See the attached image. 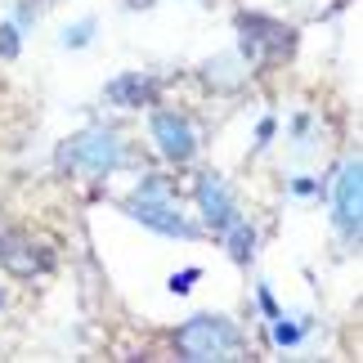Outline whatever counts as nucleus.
Masks as SVG:
<instances>
[{"instance_id":"obj_1","label":"nucleus","mask_w":363,"mask_h":363,"mask_svg":"<svg viewBox=\"0 0 363 363\" xmlns=\"http://www.w3.org/2000/svg\"><path fill=\"white\" fill-rule=\"evenodd\" d=\"M67 175H86V179H108L113 171L121 166H130V148H125V139L117 130H108V125H90V130L72 135L67 144H59V157Z\"/></svg>"},{"instance_id":"obj_2","label":"nucleus","mask_w":363,"mask_h":363,"mask_svg":"<svg viewBox=\"0 0 363 363\" xmlns=\"http://www.w3.org/2000/svg\"><path fill=\"white\" fill-rule=\"evenodd\" d=\"M125 216L139 220V225L152 229V233H162V238H184V242L198 238V225H189V220L179 216V202H175V193L162 175L139 179V189L125 198Z\"/></svg>"},{"instance_id":"obj_3","label":"nucleus","mask_w":363,"mask_h":363,"mask_svg":"<svg viewBox=\"0 0 363 363\" xmlns=\"http://www.w3.org/2000/svg\"><path fill=\"white\" fill-rule=\"evenodd\" d=\"M175 350L179 359H238L242 350V332L238 323H229L225 314H193L184 328L175 332Z\"/></svg>"},{"instance_id":"obj_4","label":"nucleus","mask_w":363,"mask_h":363,"mask_svg":"<svg viewBox=\"0 0 363 363\" xmlns=\"http://www.w3.org/2000/svg\"><path fill=\"white\" fill-rule=\"evenodd\" d=\"M296 50V32L287 23H274L264 13H242L238 18V59L247 67H274Z\"/></svg>"},{"instance_id":"obj_5","label":"nucleus","mask_w":363,"mask_h":363,"mask_svg":"<svg viewBox=\"0 0 363 363\" xmlns=\"http://www.w3.org/2000/svg\"><path fill=\"white\" fill-rule=\"evenodd\" d=\"M332 225L350 247H359V225H363V162L350 157L337 171V189H332Z\"/></svg>"},{"instance_id":"obj_6","label":"nucleus","mask_w":363,"mask_h":363,"mask_svg":"<svg viewBox=\"0 0 363 363\" xmlns=\"http://www.w3.org/2000/svg\"><path fill=\"white\" fill-rule=\"evenodd\" d=\"M152 139H157V152L175 166L193 162L198 152V130L184 113H152Z\"/></svg>"},{"instance_id":"obj_7","label":"nucleus","mask_w":363,"mask_h":363,"mask_svg":"<svg viewBox=\"0 0 363 363\" xmlns=\"http://www.w3.org/2000/svg\"><path fill=\"white\" fill-rule=\"evenodd\" d=\"M193 198H198V211H202L206 225H211V233H220L233 216H238V198H233V189H229L216 171H202V175H198Z\"/></svg>"},{"instance_id":"obj_8","label":"nucleus","mask_w":363,"mask_h":363,"mask_svg":"<svg viewBox=\"0 0 363 363\" xmlns=\"http://www.w3.org/2000/svg\"><path fill=\"white\" fill-rule=\"evenodd\" d=\"M0 264L18 278H32V274H45L54 260H50V251H40L23 233H0Z\"/></svg>"},{"instance_id":"obj_9","label":"nucleus","mask_w":363,"mask_h":363,"mask_svg":"<svg viewBox=\"0 0 363 363\" xmlns=\"http://www.w3.org/2000/svg\"><path fill=\"white\" fill-rule=\"evenodd\" d=\"M104 99L113 104V108H148L152 99H157V77H148V72H121V77L108 81Z\"/></svg>"},{"instance_id":"obj_10","label":"nucleus","mask_w":363,"mask_h":363,"mask_svg":"<svg viewBox=\"0 0 363 363\" xmlns=\"http://www.w3.org/2000/svg\"><path fill=\"white\" fill-rule=\"evenodd\" d=\"M310 332H314V318H305V314H283V310H278V314L269 318V341L283 345V350L301 345Z\"/></svg>"},{"instance_id":"obj_11","label":"nucleus","mask_w":363,"mask_h":363,"mask_svg":"<svg viewBox=\"0 0 363 363\" xmlns=\"http://www.w3.org/2000/svg\"><path fill=\"white\" fill-rule=\"evenodd\" d=\"M220 242L233 260H251V251H256V229L247 225V216H233L225 229H220Z\"/></svg>"},{"instance_id":"obj_12","label":"nucleus","mask_w":363,"mask_h":363,"mask_svg":"<svg viewBox=\"0 0 363 363\" xmlns=\"http://www.w3.org/2000/svg\"><path fill=\"white\" fill-rule=\"evenodd\" d=\"M94 40V18H81L72 27H63V50H86Z\"/></svg>"},{"instance_id":"obj_13","label":"nucleus","mask_w":363,"mask_h":363,"mask_svg":"<svg viewBox=\"0 0 363 363\" xmlns=\"http://www.w3.org/2000/svg\"><path fill=\"white\" fill-rule=\"evenodd\" d=\"M18 45H23V27L18 23H0V59H18Z\"/></svg>"},{"instance_id":"obj_14","label":"nucleus","mask_w":363,"mask_h":363,"mask_svg":"<svg viewBox=\"0 0 363 363\" xmlns=\"http://www.w3.org/2000/svg\"><path fill=\"white\" fill-rule=\"evenodd\" d=\"M198 269H179V274H171V283H166V287H171L175 291V296H189V291H193V283H198Z\"/></svg>"},{"instance_id":"obj_15","label":"nucleus","mask_w":363,"mask_h":363,"mask_svg":"<svg viewBox=\"0 0 363 363\" xmlns=\"http://www.w3.org/2000/svg\"><path fill=\"white\" fill-rule=\"evenodd\" d=\"M291 193H296V198H318L323 184H318L314 175H301V179H291Z\"/></svg>"},{"instance_id":"obj_16","label":"nucleus","mask_w":363,"mask_h":363,"mask_svg":"<svg viewBox=\"0 0 363 363\" xmlns=\"http://www.w3.org/2000/svg\"><path fill=\"white\" fill-rule=\"evenodd\" d=\"M274 130H278V125H274V117H264V121L256 125V148H264V144H269V139H274Z\"/></svg>"},{"instance_id":"obj_17","label":"nucleus","mask_w":363,"mask_h":363,"mask_svg":"<svg viewBox=\"0 0 363 363\" xmlns=\"http://www.w3.org/2000/svg\"><path fill=\"white\" fill-rule=\"evenodd\" d=\"M256 301H260L264 318H274V314H278V305H274V296H269V287H260V291H256Z\"/></svg>"},{"instance_id":"obj_18","label":"nucleus","mask_w":363,"mask_h":363,"mask_svg":"<svg viewBox=\"0 0 363 363\" xmlns=\"http://www.w3.org/2000/svg\"><path fill=\"white\" fill-rule=\"evenodd\" d=\"M125 5H130V9H148L152 0H125Z\"/></svg>"},{"instance_id":"obj_19","label":"nucleus","mask_w":363,"mask_h":363,"mask_svg":"<svg viewBox=\"0 0 363 363\" xmlns=\"http://www.w3.org/2000/svg\"><path fill=\"white\" fill-rule=\"evenodd\" d=\"M0 305H5V296H0Z\"/></svg>"}]
</instances>
